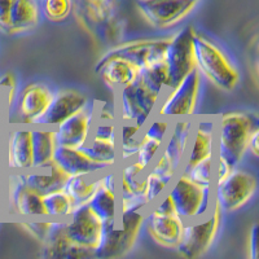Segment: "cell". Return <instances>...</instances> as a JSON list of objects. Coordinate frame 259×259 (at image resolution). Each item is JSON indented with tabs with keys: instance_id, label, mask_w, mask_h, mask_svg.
<instances>
[{
	"instance_id": "1",
	"label": "cell",
	"mask_w": 259,
	"mask_h": 259,
	"mask_svg": "<svg viewBox=\"0 0 259 259\" xmlns=\"http://www.w3.org/2000/svg\"><path fill=\"white\" fill-rule=\"evenodd\" d=\"M193 51L196 69L202 78L223 91H232L240 82V73L227 53L205 34L194 30Z\"/></svg>"
},
{
	"instance_id": "2",
	"label": "cell",
	"mask_w": 259,
	"mask_h": 259,
	"mask_svg": "<svg viewBox=\"0 0 259 259\" xmlns=\"http://www.w3.org/2000/svg\"><path fill=\"white\" fill-rule=\"evenodd\" d=\"M258 126L254 113L226 112L217 119L215 156L237 167L246 156L247 138L253 127Z\"/></svg>"
},
{
	"instance_id": "3",
	"label": "cell",
	"mask_w": 259,
	"mask_h": 259,
	"mask_svg": "<svg viewBox=\"0 0 259 259\" xmlns=\"http://www.w3.org/2000/svg\"><path fill=\"white\" fill-rule=\"evenodd\" d=\"M147 209L121 212L104 222L103 237L95 258H119L133 250L144 227Z\"/></svg>"
},
{
	"instance_id": "4",
	"label": "cell",
	"mask_w": 259,
	"mask_h": 259,
	"mask_svg": "<svg viewBox=\"0 0 259 259\" xmlns=\"http://www.w3.org/2000/svg\"><path fill=\"white\" fill-rule=\"evenodd\" d=\"M193 126L194 117L182 118L171 122L167 138L148 168L165 178L167 182H172L186 159Z\"/></svg>"
},
{
	"instance_id": "5",
	"label": "cell",
	"mask_w": 259,
	"mask_h": 259,
	"mask_svg": "<svg viewBox=\"0 0 259 259\" xmlns=\"http://www.w3.org/2000/svg\"><path fill=\"white\" fill-rule=\"evenodd\" d=\"M178 215L183 221L201 219L209 214L214 202V187H203L178 172L167 188Z\"/></svg>"
},
{
	"instance_id": "6",
	"label": "cell",
	"mask_w": 259,
	"mask_h": 259,
	"mask_svg": "<svg viewBox=\"0 0 259 259\" xmlns=\"http://www.w3.org/2000/svg\"><path fill=\"white\" fill-rule=\"evenodd\" d=\"M202 77L197 69H194L179 83L165 90L157 105L156 115L171 122L182 118H193L198 105Z\"/></svg>"
},
{
	"instance_id": "7",
	"label": "cell",
	"mask_w": 259,
	"mask_h": 259,
	"mask_svg": "<svg viewBox=\"0 0 259 259\" xmlns=\"http://www.w3.org/2000/svg\"><path fill=\"white\" fill-rule=\"evenodd\" d=\"M114 94L118 122L134 123L139 127H144L156 114L157 105L161 99L159 95L150 91L140 78Z\"/></svg>"
},
{
	"instance_id": "8",
	"label": "cell",
	"mask_w": 259,
	"mask_h": 259,
	"mask_svg": "<svg viewBox=\"0 0 259 259\" xmlns=\"http://www.w3.org/2000/svg\"><path fill=\"white\" fill-rule=\"evenodd\" d=\"M221 221L222 210L214 201L206 217L186 222L182 240L175 250L188 259L202 256L214 244L221 228Z\"/></svg>"
},
{
	"instance_id": "9",
	"label": "cell",
	"mask_w": 259,
	"mask_h": 259,
	"mask_svg": "<svg viewBox=\"0 0 259 259\" xmlns=\"http://www.w3.org/2000/svg\"><path fill=\"white\" fill-rule=\"evenodd\" d=\"M256 188V178L237 166L226 179L214 184V201L222 212L237 211L254 197Z\"/></svg>"
},
{
	"instance_id": "10",
	"label": "cell",
	"mask_w": 259,
	"mask_h": 259,
	"mask_svg": "<svg viewBox=\"0 0 259 259\" xmlns=\"http://www.w3.org/2000/svg\"><path fill=\"white\" fill-rule=\"evenodd\" d=\"M193 34V27L186 26L170 35V41L163 56V62L167 71L166 89H170L179 83L183 78L196 69Z\"/></svg>"
},
{
	"instance_id": "11",
	"label": "cell",
	"mask_w": 259,
	"mask_h": 259,
	"mask_svg": "<svg viewBox=\"0 0 259 259\" xmlns=\"http://www.w3.org/2000/svg\"><path fill=\"white\" fill-rule=\"evenodd\" d=\"M6 211L21 218H47L43 196L27 186L21 172H6Z\"/></svg>"
},
{
	"instance_id": "12",
	"label": "cell",
	"mask_w": 259,
	"mask_h": 259,
	"mask_svg": "<svg viewBox=\"0 0 259 259\" xmlns=\"http://www.w3.org/2000/svg\"><path fill=\"white\" fill-rule=\"evenodd\" d=\"M147 170L135 159L117 166L118 214L148 209L144 200V177Z\"/></svg>"
},
{
	"instance_id": "13",
	"label": "cell",
	"mask_w": 259,
	"mask_h": 259,
	"mask_svg": "<svg viewBox=\"0 0 259 259\" xmlns=\"http://www.w3.org/2000/svg\"><path fill=\"white\" fill-rule=\"evenodd\" d=\"M65 224L71 241L95 255L103 237L104 221L90 207L89 203L75 207L65 219Z\"/></svg>"
},
{
	"instance_id": "14",
	"label": "cell",
	"mask_w": 259,
	"mask_h": 259,
	"mask_svg": "<svg viewBox=\"0 0 259 259\" xmlns=\"http://www.w3.org/2000/svg\"><path fill=\"white\" fill-rule=\"evenodd\" d=\"M200 0H136V8L150 26L170 29L180 24Z\"/></svg>"
},
{
	"instance_id": "15",
	"label": "cell",
	"mask_w": 259,
	"mask_h": 259,
	"mask_svg": "<svg viewBox=\"0 0 259 259\" xmlns=\"http://www.w3.org/2000/svg\"><path fill=\"white\" fill-rule=\"evenodd\" d=\"M53 90L41 82L29 83L17 92L15 104L9 110L8 117L15 115L11 124L34 126L35 121L43 114L52 99Z\"/></svg>"
},
{
	"instance_id": "16",
	"label": "cell",
	"mask_w": 259,
	"mask_h": 259,
	"mask_svg": "<svg viewBox=\"0 0 259 259\" xmlns=\"http://www.w3.org/2000/svg\"><path fill=\"white\" fill-rule=\"evenodd\" d=\"M4 171L24 172L32 168L31 126L9 124L3 133Z\"/></svg>"
},
{
	"instance_id": "17",
	"label": "cell",
	"mask_w": 259,
	"mask_h": 259,
	"mask_svg": "<svg viewBox=\"0 0 259 259\" xmlns=\"http://www.w3.org/2000/svg\"><path fill=\"white\" fill-rule=\"evenodd\" d=\"M168 41H170V36L136 39V40L126 41L112 48L105 55L123 57L142 71L143 69L148 68L150 65L163 61Z\"/></svg>"
},
{
	"instance_id": "18",
	"label": "cell",
	"mask_w": 259,
	"mask_h": 259,
	"mask_svg": "<svg viewBox=\"0 0 259 259\" xmlns=\"http://www.w3.org/2000/svg\"><path fill=\"white\" fill-rule=\"evenodd\" d=\"M95 121V104L90 103L79 112L74 113L55 128L59 147L80 148L89 142L92 135Z\"/></svg>"
},
{
	"instance_id": "19",
	"label": "cell",
	"mask_w": 259,
	"mask_h": 259,
	"mask_svg": "<svg viewBox=\"0 0 259 259\" xmlns=\"http://www.w3.org/2000/svg\"><path fill=\"white\" fill-rule=\"evenodd\" d=\"M90 104L89 97L78 90L62 89L53 91L52 99L34 126L56 127L66 118L79 112Z\"/></svg>"
},
{
	"instance_id": "20",
	"label": "cell",
	"mask_w": 259,
	"mask_h": 259,
	"mask_svg": "<svg viewBox=\"0 0 259 259\" xmlns=\"http://www.w3.org/2000/svg\"><path fill=\"white\" fill-rule=\"evenodd\" d=\"M144 226L156 244L166 249H177L182 240L186 221L178 214H163L149 206L145 211Z\"/></svg>"
},
{
	"instance_id": "21",
	"label": "cell",
	"mask_w": 259,
	"mask_h": 259,
	"mask_svg": "<svg viewBox=\"0 0 259 259\" xmlns=\"http://www.w3.org/2000/svg\"><path fill=\"white\" fill-rule=\"evenodd\" d=\"M215 147H217V118L211 115H203L198 119L194 118V126L189 140L188 150L180 170H186L207 157L215 156Z\"/></svg>"
},
{
	"instance_id": "22",
	"label": "cell",
	"mask_w": 259,
	"mask_h": 259,
	"mask_svg": "<svg viewBox=\"0 0 259 259\" xmlns=\"http://www.w3.org/2000/svg\"><path fill=\"white\" fill-rule=\"evenodd\" d=\"M43 258L57 259H78V258H95L94 253L78 246L70 240L66 233L65 219L52 221V226L43 242Z\"/></svg>"
},
{
	"instance_id": "23",
	"label": "cell",
	"mask_w": 259,
	"mask_h": 259,
	"mask_svg": "<svg viewBox=\"0 0 259 259\" xmlns=\"http://www.w3.org/2000/svg\"><path fill=\"white\" fill-rule=\"evenodd\" d=\"M170 127L171 121L166 118H162L159 115H153L150 118L147 124L143 127L138 152L134 159L144 167H149L165 143Z\"/></svg>"
},
{
	"instance_id": "24",
	"label": "cell",
	"mask_w": 259,
	"mask_h": 259,
	"mask_svg": "<svg viewBox=\"0 0 259 259\" xmlns=\"http://www.w3.org/2000/svg\"><path fill=\"white\" fill-rule=\"evenodd\" d=\"M90 207L104 222L118 215V174L117 167L106 168L99 180V187L89 202Z\"/></svg>"
},
{
	"instance_id": "25",
	"label": "cell",
	"mask_w": 259,
	"mask_h": 259,
	"mask_svg": "<svg viewBox=\"0 0 259 259\" xmlns=\"http://www.w3.org/2000/svg\"><path fill=\"white\" fill-rule=\"evenodd\" d=\"M95 71L99 74L101 80L114 92L138 80L140 75V70L135 65L124 60L123 57L108 56V55H104L100 61L97 62Z\"/></svg>"
},
{
	"instance_id": "26",
	"label": "cell",
	"mask_w": 259,
	"mask_h": 259,
	"mask_svg": "<svg viewBox=\"0 0 259 259\" xmlns=\"http://www.w3.org/2000/svg\"><path fill=\"white\" fill-rule=\"evenodd\" d=\"M21 174L27 186L41 196L57 189H62L69 178V175L56 162H52L51 165L45 167H32Z\"/></svg>"
},
{
	"instance_id": "27",
	"label": "cell",
	"mask_w": 259,
	"mask_h": 259,
	"mask_svg": "<svg viewBox=\"0 0 259 259\" xmlns=\"http://www.w3.org/2000/svg\"><path fill=\"white\" fill-rule=\"evenodd\" d=\"M53 162L71 177L78 174H99L106 168L92 161L80 148H68L57 145Z\"/></svg>"
},
{
	"instance_id": "28",
	"label": "cell",
	"mask_w": 259,
	"mask_h": 259,
	"mask_svg": "<svg viewBox=\"0 0 259 259\" xmlns=\"http://www.w3.org/2000/svg\"><path fill=\"white\" fill-rule=\"evenodd\" d=\"M38 0H12L11 7V35L32 31L40 22Z\"/></svg>"
},
{
	"instance_id": "29",
	"label": "cell",
	"mask_w": 259,
	"mask_h": 259,
	"mask_svg": "<svg viewBox=\"0 0 259 259\" xmlns=\"http://www.w3.org/2000/svg\"><path fill=\"white\" fill-rule=\"evenodd\" d=\"M32 167H45L53 162L57 148L53 127L31 126Z\"/></svg>"
},
{
	"instance_id": "30",
	"label": "cell",
	"mask_w": 259,
	"mask_h": 259,
	"mask_svg": "<svg viewBox=\"0 0 259 259\" xmlns=\"http://www.w3.org/2000/svg\"><path fill=\"white\" fill-rule=\"evenodd\" d=\"M80 149L104 168H113L119 165L117 138H100L91 135L89 142L80 147Z\"/></svg>"
},
{
	"instance_id": "31",
	"label": "cell",
	"mask_w": 259,
	"mask_h": 259,
	"mask_svg": "<svg viewBox=\"0 0 259 259\" xmlns=\"http://www.w3.org/2000/svg\"><path fill=\"white\" fill-rule=\"evenodd\" d=\"M100 175L101 172L99 174H78L68 178L64 189L73 201L74 206H82V205L90 202L99 187Z\"/></svg>"
},
{
	"instance_id": "32",
	"label": "cell",
	"mask_w": 259,
	"mask_h": 259,
	"mask_svg": "<svg viewBox=\"0 0 259 259\" xmlns=\"http://www.w3.org/2000/svg\"><path fill=\"white\" fill-rule=\"evenodd\" d=\"M142 130L143 127H139L134 123L118 122L117 144L119 163H124L135 158L140 143V136H142Z\"/></svg>"
},
{
	"instance_id": "33",
	"label": "cell",
	"mask_w": 259,
	"mask_h": 259,
	"mask_svg": "<svg viewBox=\"0 0 259 259\" xmlns=\"http://www.w3.org/2000/svg\"><path fill=\"white\" fill-rule=\"evenodd\" d=\"M43 202H45L47 218H52L55 221L66 219L75 209L73 201L64 188L45 194Z\"/></svg>"
},
{
	"instance_id": "34",
	"label": "cell",
	"mask_w": 259,
	"mask_h": 259,
	"mask_svg": "<svg viewBox=\"0 0 259 259\" xmlns=\"http://www.w3.org/2000/svg\"><path fill=\"white\" fill-rule=\"evenodd\" d=\"M139 78L147 85L150 91L162 96L166 90V82H167V71H166L165 62L159 61L157 64L150 65L148 68L140 71Z\"/></svg>"
},
{
	"instance_id": "35",
	"label": "cell",
	"mask_w": 259,
	"mask_h": 259,
	"mask_svg": "<svg viewBox=\"0 0 259 259\" xmlns=\"http://www.w3.org/2000/svg\"><path fill=\"white\" fill-rule=\"evenodd\" d=\"M180 172L186 174L192 182L197 183L200 186L214 187L215 156L207 157L186 170H180Z\"/></svg>"
},
{
	"instance_id": "36",
	"label": "cell",
	"mask_w": 259,
	"mask_h": 259,
	"mask_svg": "<svg viewBox=\"0 0 259 259\" xmlns=\"http://www.w3.org/2000/svg\"><path fill=\"white\" fill-rule=\"evenodd\" d=\"M40 13L50 22H64L73 12V0H40Z\"/></svg>"
},
{
	"instance_id": "37",
	"label": "cell",
	"mask_w": 259,
	"mask_h": 259,
	"mask_svg": "<svg viewBox=\"0 0 259 259\" xmlns=\"http://www.w3.org/2000/svg\"><path fill=\"white\" fill-rule=\"evenodd\" d=\"M170 184L171 183L167 182L165 178H162L161 175L148 168L144 177V200L147 207L152 206L162 194L167 191Z\"/></svg>"
},
{
	"instance_id": "38",
	"label": "cell",
	"mask_w": 259,
	"mask_h": 259,
	"mask_svg": "<svg viewBox=\"0 0 259 259\" xmlns=\"http://www.w3.org/2000/svg\"><path fill=\"white\" fill-rule=\"evenodd\" d=\"M53 221V219H52ZM52 221L45 222H21L20 226H22L34 239L38 240L39 242H45L46 237L48 236V232L52 226Z\"/></svg>"
},
{
	"instance_id": "39",
	"label": "cell",
	"mask_w": 259,
	"mask_h": 259,
	"mask_svg": "<svg viewBox=\"0 0 259 259\" xmlns=\"http://www.w3.org/2000/svg\"><path fill=\"white\" fill-rule=\"evenodd\" d=\"M11 7L12 0H0V31L11 35Z\"/></svg>"
},
{
	"instance_id": "40",
	"label": "cell",
	"mask_w": 259,
	"mask_h": 259,
	"mask_svg": "<svg viewBox=\"0 0 259 259\" xmlns=\"http://www.w3.org/2000/svg\"><path fill=\"white\" fill-rule=\"evenodd\" d=\"M233 168H235V167H233L231 163H228L226 159L215 156L214 184H217V183H221L222 180L226 179V178L231 174V171H232Z\"/></svg>"
},
{
	"instance_id": "41",
	"label": "cell",
	"mask_w": 259,
	"mask_h": 259,
	"mask_svg": "<svg viewBox=\"0 0 259 259\" xmlns=\"http://www.w3.org/2000/svg\"><path fill=\"white\" fill-rule=\"evenodd\" d=\"M259 126H255L251 128L249 138H247V144H246V152L250 153L251 156L258 158L259 157Z\"/></svg>"
},
{
	"instance_id": "42",
	"label": "cell",
	"mask_w": 259,
	"mask_h": 259,
	"mask_svg": "<svg viewBox=\"0 0 259 259\" xmlns=\"http://www.w3.org/2000/svg\"><path fill=\"white\" fill-rule=\"evenodd\" d=\"M259 227L258 224H254L251 227V231L249 233V256L251 259H258L259 256Z\"/></svg>"
},
{
	"instance_id": "43",
	"label": "cell",
	"mask_w": 259,
	"mask_h": 259,
	"mask_svg": "<svg viewBox=\"0 0 259 259\" xmlns=\"http://www.w3.org/2000/svg\"><path fill=\"white\" fill-rule=\"evenodd\" d=\"M6 211V172L0 171V215Z\"/></svg>"
},
{
	"instance_id": "44",
	"label": "cell",
	"mask_w": 259,
	"mask_h": 259,
	"mask_svg": "<svg viewBox=\"0 0 259 259\" xmlns=\"http://www.w3.org/2000/svg\"><path fill=\"white\" fill-rule=\"evenodd\" d=\"M8 113H9V106H8V103H7L3 87H2V84H0V124L4 122V118L8 117Z\"/></svg>"
},
{
	"instance_id": "45",
	"label": "cell",
	"mask_w": 259,
	"mask_h": 259,
	"mask_svg": "<svg viewBox=\"0 0 259 259\" xmlns=\"http://www.w3.org/2000/svg\"><path fill=\"white\" fill-rule=\"evenodd\" d=\"M0 171H4V143L2 130H0Z\"/></svg>"
}]
</instances>
